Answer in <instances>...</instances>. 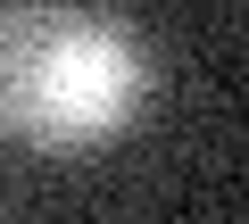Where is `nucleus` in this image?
I'll return each instance as SVG.
<instances>
[{
  "mask_svg": "<svg viewBox=\"0 0 249 224\" xmlns=\"http://www.w3.org/2000/svg\"><path fill=\"white\" fill-rule=\"evenodd\" d=\"M150 108V50L116 9L17 0L0 9V133L42 158H83Z\"/></svg>",
  "mask_w": 249,
  "mask_h": 224,
  "instance_id": "1",
  "label": "nucleus"
}]
</instances>
